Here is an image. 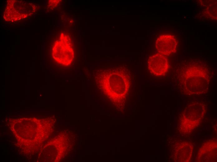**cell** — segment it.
Here are the masks:
<instances>
[{
	"label": "cell",
	"instance_id": "5b68a950",
	"mask_svg": "<svg viewBox=\"0 0 217 162\" xmlns=\"http://www.w3.org/2000/svg\"><path fill=\"white\" fill-rule=\"evenodd\" d=\"M53 58L58 63L64 65L70 64L73 59L74 52L72 47L69 45L55 46L53 49Z\"/></svg>",
	"mask_w": 217,
	"mask_h": 162
},
{
	"label": "cell",
	"instance_id": "3957f363",
	"mask_svg": "<svg viewBox=\"0 0 217 162\" xmlns=\"http://www.w3.org/2000/svg\"><path fill=\"white\" fill-rule=\"evenodd\" d=\"M147 67L149 71L153 75L161 76L167 72L169 68V63L166 56L157 53L149 57Z\"/></svg>",
	"mask_w": 217,
	"mask_h": 162
},
{
	"label": "cell",
	"instance_id": "6da1fadb",
	"mask_svg": "<svg viewBox=\"0 0 217 162\" xmlns=\"http://www.w3.org/2000/svg\"><path fill=\"white\" fill-rule=\"evenodd\" d=\"M95 81L97 86L105 91L123 94L130 89L131 75L127 67L120 66L98 71Z\"/></svg>",
	"mask_w": 217,
	"mask_h": 162
},
{
	"label": "cell",
	"instance_id": "7a4b0ae2",
	"mask_svg": "<svg viewBox=\"0 0 217 162\" xmlns=\"http://www.w3.org/2000/svg\"><path fill=\"white\" fill-rule=\"evenodd\" d=\"M183 68V79L186 86H202L206 85L208 79L206 66L201 62L190 61Z\"/></svg>",
	"mask_w": 217,
	"mask_h": 162
},
{
	"label": "cell",
	"instance_id": "277c9868",
	"mask_svg": "<svg viewBox=\"0 0 217 162\" xmlns=\"http://www.w3.org/2000/svg\"><path fill=\"white\" fill-rule=\"evenodd\" d=\"M177 45L175 37L170 34H162L157 39L155 47L158 53L165 56L175 52Z\"/></svg>",
	"mask_w": 217,
	"mask_h": 162
}]
</instances>
